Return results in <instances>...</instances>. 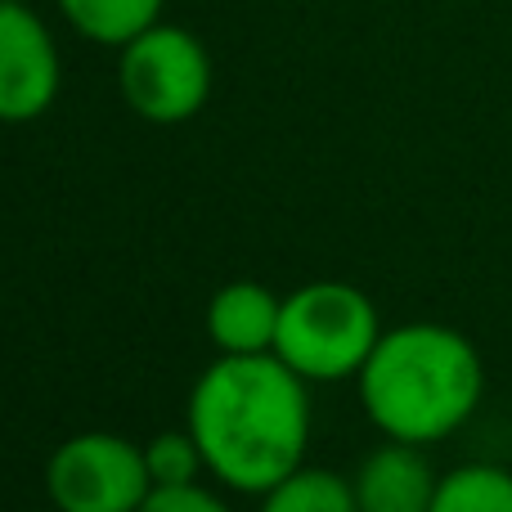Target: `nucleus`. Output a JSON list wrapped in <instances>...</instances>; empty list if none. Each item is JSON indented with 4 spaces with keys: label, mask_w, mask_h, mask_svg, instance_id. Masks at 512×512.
<instances>
[{
    "label": "nucleus",
    "mask_w": 512,
    "mask_h": 512,
    "mask_svg": "<svg viewBox=\"0 0 512 512\" xmlns=\"http://www.w3.org/2000/svg\"><path fill=\"white\" fill-rule=\"evenodd\" d=\"M189 432L225 486L265 495L301 468L310 441L306 378L274 351L221 355L189 396Z\"/></svg>",
    "instance_id": "1"
},
{
    "label": "nucleus",
    "mask_w": 512,
    "mask_h": 512,
    "mask_svg": "<svg viewBox=\"0 0 512 512\" xmlns=\"http://www.w3.org/2000/svg\"><path fill=\"white\" fill-rule=\"evenodd\" d=\"M477 346L445 324H405L378 337L360 369V400L391 441L432 445L459 432L481 405Z\"/></svg>",
    "instance_id": "2"
},
{
    "label": "nucleus",
    "mask_w": 512,
    "mask_h": 512,
    "mask_svg": "<svg viewBox=\"0 0 512 512\" xmlns=\"http://www.w3.org/2000/svg\"><path fill=\"white\" fill-rule=\"evenodd\" d=\"M382 328L378 310L351 283H306L283 297L274 355L306 382H337L364 369Z\"/></svg>",
    "instance_id": "3"
},
{
    "label": "nucleus",
    "mask_w": 512,
    "mask_h": 512,
    "mask_svg": "<svg viewBox=\"0 0 512 512\" xmlns=\"http://www.w3.org/2000/svg\"><path fill=\"white\" fill-rule=\"evenodd\" d=\"M117 86L122 99L158 126L189 122L212 95V59L207 45L194 32L171 23L144 27L135 41L122 45L117 63Z\"/></svg>",
    "instance_id": "4"
},
{
    "label": "nucleus",
    "mask_w": 512,
    "mask_h": 512,
    "mask_svg": "<svg viewBox=\"0 0 512 512\" xmlns=\"http://www.w3.org/2000/svg\"><path fill=\"white\" fill-rule=\"evenodd\" d=\"M45 490L59 512H140L153 477L144 450L108 432L63 441L45 463Z\"/></svg>",
    "instance_id": "5"
},
{
    "label": "nucleus",
    "mask_w": 512,
    "mask_h": 512,
    "mask_svg": "<svg viewBox=\"0 0 512 512\" xmlns=\"http://www.w3.org/2000/svg\"><path fill=\"white\" fill-rule=\"evenodd\" d=\"M59 50L41 18L0 0V122H32L59 95Z\"/></svg>",
    "instance_id": "6"
},
{
    "label": "nucleus",
    "mask_w": 512,
    "mask_h": 512,
    "mask_svg": "<svg viewBox=\"0 0 512 512\" xmlns=\"http://www.w3.org/2000/svg\"><path fill=\"white\" fill-rule=\"evenodd\" d=\"M436 472L418 454V445L391 441L364 459L355 477V504L360 512H432L436 499Z\"/></svg>",
    "instance_id": "7"
},
{
    "label": "nucleus",
    "mask_w": 512,
    "mask_h": 512,
    "mask_svg": "<svg viewBox=\"0 0 512 512\" xmlns=\"http://www.w3.org/2000/svg\"><path fill=\"white\" fill-rule=\"evenodd\" d=\"M283 301L265 283H225L207 306V333L225 355H265L274 351Z\"/></svg>",
    "instance_id": "8"
},
{
    "label": "nucleus",
    "mask_w": 512,
    "mask_h": 512,
    "mask_svg": "<svg viewBox=\"0 0 512 512\" xmlns=\"http://www.w3.org/2000/svg\"><path fill=\"white\" fill-rule=\"evenodd\" d=\"M81 36L99 45H126L158 23L162 0H54Z\"/></svg>",
    "instance_id": "9"
},
{
    "label": "nucleus",
    "mask_w": 512,
    "mask_h": 512,
    "mask_svg": "<svg viewBox=\"0 0 512 512\" xmlns=\"http://www.w3.org/2000/svg\"><path fill=\"white\" fill-rule=\"evenodd\" d=\"M261 512H360V504H355V481L328 468H297L274 490H265Z\"/></svg>",
    "instance_id": "10"
},
{
    "label": "nucleus",
    "mask_w": 512,
    "mask_h": 512,
    "mask_svg": "<svg viewBox=\"0 0 512 512\" xmlns=\"http://www.w3.org/2000/svg\"><path fill=\"white\" fill-rule=\"evenodd\" d=\"M432 512H512V472L495 463H468L441 477Z\"/></svg>",
    "instance_id": "11"
},
{
    "label": "nucleus",
    "mask_w": 512,
    "mask_h": 512,
    "mask_svg": "<svg viewBox=\"0 0 512 512\" xmlns=\"http://www.w3.org/2000/svg\"><path fill=\"white\" fill-rule=\"evenodd\" d=\"M144 463H149L153 486H189L198 472L207 468L203 450H198L194 432H162L144 445Z\"/></svg>",
    "instance_id": "12"
},
{
    "label": "nucleus",
    "mask_w": 512,
    "mask_h": 512,
    "mask_svg": "<svg viewBox=\"0 0 512 512\" xmlns=\"http://www.w3.org/2000/svg\"><path fill=\"white\" fill-rule=\"evenodd\" d=\"M140 512H230V508L189 481V486H153Z\"/></svg>",
    "instance_id": "13"
}]
</instances>
